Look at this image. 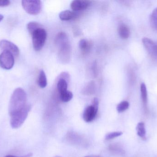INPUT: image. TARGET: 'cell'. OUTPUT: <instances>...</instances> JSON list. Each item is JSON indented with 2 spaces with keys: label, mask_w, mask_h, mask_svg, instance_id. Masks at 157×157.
<instances>
[{
  "label": "cell",
  "mask_w": 157,
  "mask_h": 157,
  "mask_svg": "<svg viewBox=\"0 0 157 157\" xmlns=\"http://www.w3.org/2000/svg\"><path fill=\"white\" fill-rule=\"evenodd\" d=\"M31 107L27 103V96L25 91L18 88L13 92L8 106V113L10 117L22 112Z\"/></svg>",
  "instance_id": "cell-1"
},
{
  "label": "cell",
  "mask_w": 157,
  "mask_h": 157,
  "mask_svg": "<svg viewBox=\"0 0 157 157\" xmlns=\"http://www.w3.org/2000/svg\"><path fill=\"white\" fill-rule=\"evenodd\" d=\"M56 44L59 46V57L63 62H68L70 59L71 47L68 37L64 32H60L56 37Z\"/></svg>",
  "instance_id": "cell-2"
},
{
  "label": "cell",
  "mask_w": 157,
  "mask_h": 157,
  "mask_svg": "<svg viewBox=\"0 0 157 157\" xmlns=\"http://www.w3.org/2000/svg\"><path fill=\"white\" fill-rule=\"evenodd\" d=\"M33 48L36 51H40L43 48L47 39V33L43 28L37 29L31 34Z\"/></svg>",
  "instance_id": "cell-3"
},
{
  "label": "cell",
  "mask_w": 157,
  "mask_h": 157,
  "mask_svg": "<svg viewBox=\"0 0 157 157\" xmlns=\"http://www.w3.org/2000/svg\"><path fill=\"white\" fill-rule=\"evenodd\" d=\"M22 5L24 10L28 14L37 15L41 9V2L39 0H24L22 1Z\"/></svg>",
  "instance_id": "cell-4"
},
{
  "label": "cell",
  "mask_w": 157,
  "mask_h": 157,
  "mask_svg": "<svg viewBox=\"0 0 157 157\" xmlns=\"http://www.w3.org/2000/svg\"><path fill=\"white\" fill-rule=\"evenodd\" d=\"M99 101L97 98L93 100L92 105L87 107L83 114V120L86 122H90L96 118L98 109Z\"/></svg>",
  "instance_id": "cell-5"
},
{
  "label": "cell",
  "mask_w": 157,
  "mask_h": 157,
  "mask_svg": "<svg viewBox=\"0 0 157 157\" xmlns=\"http://www.w3.org/2000/svg\"><path fill=\"white\" fill-rule=\"evenodd\" d=\"M31 108V107H29L22 112L11 117L10 125L13 129H18L22 126L26 120Z\"/></svg>",
  "instance_id": "cell-6"
},
{
  "label": "cell",
  "mask_w": 157,
  "mask_h": 157,
  "mask_svg": "<svg viewBox=\"0 0 157 157\" xmlns=\"http://www.w3.org/2000/svg\"><path fill=\"white\" fill-rule=\"evenodd\" d=\"M14 64V55L10 52L4 51L0 54V67L5 70H10Z\"/></svg>",
  "instance_id": "cell-7"
},
{
  "label": "cell",
  "mask_w": 157,
  "mask_h": 157,
  "mask_svg": "<svg viewBox=\"0 0 157 157\" xmlns=\"http://www.w3.org/2000/svg\"><path fill=\"white\" fill-rule=\"evenodd\" d=\"M0 48L3 51H7L10 52L16 57L19 55V50L18 47L9 41L6 40H1L0 41Z\"/></svg>",
  "instance_id": "cell-8"
},
{
  "label": "cell",
  "mask_w": 157,
  "mask_h": 157,
  "mask_svg": "<svg viewBox=\"0 0 157 157\" xmlns=\"http://www.w3.org/2000/svg\"><path fill=\"white\" fill-rule=\"evenodd\" d=\"M142 41L146 49L151 57L157 59V44L148 38H144Z\"/></svg>",
  "instance_id": "cell-9"
},
{
  "label": "cell",
  "mask_w": 157,
  "mask_h": 157,
  "mask_svg": "<svg viewBox=\"0 0 157 157\" xmlns=\"http://www.w3.org/2000/svg\"><path fill=\"white\" fill-rule=\"evenodd\" d=\"M91 2L83 0H74L71 2V7L73 11H77L86 9Z\"/></svg>",
  "instance_id": "cell-10"
},
{
  "label": "cell",
  "mask_w": 157,
  "mask_h": 157,
  "mask_svg": "<svg viewBox=\"0 0 157 157\" xmlns=\"http://www.w3.org/2000/svg\"><path fill=\"white\" fill-rule=\"evenodd\" d=\"M118 32L120 37L124 39L128 38L130 36V29L125 24H121L119 25L118 28Z\"/></svg>",
  "instance_id": "cell-11"
},
{
  "label": "cell",
  "mask_w": 157,
  "mask_h": 157,
  "mask_svg": "<svg viewBox=\"0 0 157 157\" xmlns=\"http://www.w3.org/2000/svg\"><path fill=\"white\" fill-rule=\"evenodd\" d=\"M78 47L82 52L86 53L90 50L91 43L87 40L82 39L78 42Z\"/></svg>",
  "instance_id": "cell-12"
},
{
  "label": "cell",
  "mask_w": 157,
  "mask_h": 157,
  "mask_svg": "<svg viewBox=\"0 0 157 157\" xmlns=\"http://www.w3.org/2000/svg\"><path fill=\"white\" fill-rule=\"evenodd\" d=\"M57 86L59 94L67 91L68 83L64 78L59 77L57 81Z\"/></svg>",
  "instance_id": "cell-13"
},
{
  "label": "cell",
  "mask_w": 157,
  "mask_h": 157,
  "mask_svg": "<svg viewBox=\"0 0 157 157\" xmlns=\"http://www.w3.org/2000/svg\"><path fill=\"white\" fill-rule=\"evenodd\" d=\"M141 94L142 101L145 111L147 110V93L146 86L144 83H142L141 85Z\"/></svg>",
  "instance_id": "cell-14"
},
{
  "label": "cell",
  "mask_w": 157,
  "mask_h": 157,
  "mask_svg": "<svg viewBox=\"0 0 157 157\" xmlns=\"http://www.w3.org/2000/svg\"><path fill=\"white\" fill-rule=\"evenodd\" d=\"M59 16L61 20L63 21H67L74 18L75 16V14L72 11L66 10L62 11L60 13Z\"/></svg>",
  "instance_id": "cell-15"
},
{
  "label": "cell",
  "mask_w": 157,
  "mask_h": 157,
  "mask_svg": "<svg viewBox=\"0 0 157 157\" xmlns=\"http://www.w3.org/2000/svg\"><path fill=\"white\" fill-rule=\"evenodd\" d=\"M38 85L41 88H45L48 84L47 76L43 70L40 72L37 80Z\"/></svg>",
  "instance_id": "cell-16"
},
{
  "label": "cell",
  "mask_w": 157,
  "mask_h": 157,
  "mask_svg": "<svg viewBox=\"0 0 157 157\" xmlns=\"http://www.w3.org/2000/svg\"><path fill=\"white\" fill-rule=\"evenodd\" d=\"M136 131H137V135L139 137L144 140L146 139V131L145 125L144 122H140L137 124Z\"/></svg>",
  "instance_id": "cell-17"
},
{
  "label": "cell",
  "mask_w": 157,
  "mask_h": 157,
  "mask_svg": "<svg viewBox=\"0 0 157 157\" xmlns=\"http://www.w3.org/2000/svg\"><path fill=\"white\" fill-rule=\"evenodd\" d=\"M73 97V94L71 91H66L59 94V98L60 100L63 102H68L71 100Z\"/></svg>",
  "instance_id": "cell-18"
},
{
  "label": "cell",
  "mask_w": 157,
  "mask_h": 157,
  "mask_svg": "<svg viewBox=\"0 0 157 157\" xmlns=\"http://www.w3.org/2000/svg\"><path fill=\"white\" fill-rule=\"evenodd\" d=\"M42 26L40 23L36 22H30L27 24V28L30 34H32L33 32L37 29L42 28Z\"/></svg>",
  "instance_id": "cell-19"
},
{
  "label": "cell",
  "mask_w": 157,
  "mask_h": 157,
  "mask_svg": "<svg viewBox=\"0 0 157 157\" xmlns=\"http://www.w3.org/2000/svg\"><path fill=\"white\" fill-rule=\"evenodd\" d=\"M150 23L153 29L157 31V7L153 10L151 14Z\"/></svg>",
  "instance_id": "cell-20"
},
{
  "label": "cell",
  "mask_w": 157,
  "mask_h": 157,
  "mask_svg": "<svg viewBox=\"0 0 157 157\" xmlns=\"http://www.w3.org/2000/svg\"><path fill=\"white\" fill-rule=\"evenodd\" d=\"M129 102L127 101H123L118 104L117 106V110L119 113H121L128 109L129 108Z\"/></svg>",
  "instance_id": "cell-21"
},
{
  "label": "cell",
  "mask_w": 157,
  "mask_h": 157,
  "mask_svg": "<svg viewBox=\"0 0 157 157\" xmlns=\"http://www.w3.org/2000/svg\"><path fill=\"white\" fill-rule=\"evenodd\" d=\"M123 134V133L121 131L113 132L107 134L105 136V139L106 140H110L114 139L116 137H119Z\"/></svg>",
  "instance_id": "cell-22"
},
{
  "label": "cell",
  "mask_w": 157,
  "mask_h": 157,
  "mask_svg": "<svg viewBox=\"0 0 157 157\" xmlns=\"http://www.w3.org/2000/svg\"><path fill=\"white\" fill-rule=\"evenodd\" d=\"M110 150L113 153H116V154H124V151L121 147L119 146V145H117L116 144L111 145L110 146Z\"/></svg>",
  "instance_id": "cell-23"
},
{
  "label": "cell",
  "mask_w": 157,
  "mask_h": 157,
  "mask_svg": "<svg viewBox=\"0 0 157 157\" xmlns=\"http://www.w3.org/2000/svg\"><path fill=\"white\" fill-rule=\"evenodd\" d=\"M10 4V2L8 0H5V1H0V6L4 7L9 6Z\"/></svg>",
  "instance_id": "cell-24"
},
{
  "label": "cell",
  "mask_w": 157,
  "mask_h": 157,
  "mask_svg": "<svg viewBox=\"0 0 157 157\" xmlns=\"http://www.w3.org/2000/svg\"><path fill=\"white\" fill-rule=\"evenodd\" d=\"M33 155V154L32 153H29L27 155H25L23 156H16L11 155H8L6 156L5 157H31Z\"/></svg>",
  "instance_id": "cell-25"
},
{
  "label": "cell",
  "mask_w": 157,
  "mask_h": 157,
  "mask_svg": "<svg viewBox=\"0 0 157 157\" xmlns=\"http://www.w3.org/2000/svg\"><path fill=\"white\" fill-rule=\"evenodd\" d=\"M3 16L1 14H0V22H1V21H2V20H3Z\"/></svg>",
  "instance_id": "cell-26"
},
{
  "label": "cell",
  "mask_w": 157,
  "mask_h": 157,
  "mask_svg": "<svg viewBox=\"0 0 157 157\" xmlns=\"http://www.w3.org/2000/svg\"><path fill=\"white\" fill-rule=\"evenodd\" d=\"M85 157H100L99 156L97 155H89L87 156H86Z\"/></svg>",
  "instance_id": "cell-27"
},
{
  "label": "cell",
  "mask_w": 157,
  "mask_h": 157,
  "mask_svg": "<svg viewBox=\"0 0 157 157\" xmlns=\"http://www.w3.org/2000/svg\"><path fill=\"white\" fill-rule=\"evenodd\" d=\"M54 157H62L59 156H55Z\"/></svg>",
  "instance_id": "cell-28"
}]
</instances>
